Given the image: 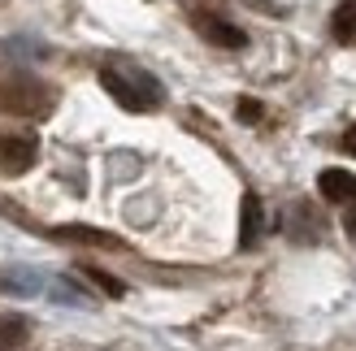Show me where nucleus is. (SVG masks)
Wrapping results in <instances>:
<instances>
[{
    "label": "nucleus",
    "mask_w": 356,
    "mask_h": 351,
    "mask_svg": "<svg viewBox=\"0 0 356 351\" xmlns=\"http://www.w3.org/2000/svg\"><path fill=\"white\" fill-rule=\"evenodd\" d=\"M100 87L131 113H148V109L161 104V83L139 65H104L100 69Z\"/></svg>",
    "instance_id": "nucleus-1"
},
{
    "label": "nucleus",
    "mask_w": 356,
    "mask_h": 351,
    "mask_svg": "<svg viewBox=\"0 0 356 351\" xmlns=\"http://www.w3.org/2000/svg\"><path fill=\"white\" fill-rule=\"evenodd\" d=\"M48 104H52V92L44 83H35V78H13V83L0 87V109L5 113L40 117V113H48Z\"/></svg>",
    "instance_id": "nucleus-2"
},
{
    "label": "nucleus",
    "mask_w": 356,
    "mask_h": 351,
    "mask_svg": "<svg viewBox=\"0 0 356 351\" xmlns=\"http://www.w3.org/2000/svg\"><path fill=\"white\" fill-rule=\"evenodd\" d=\"M35 156H40V144H35V135H5L0 139V173H26L35 165Z\"/></svg>",
    "instance_id": "nucleus-3"
},
{
    "label": "nucleus",
    "mask_w": 356,
    "mask_h": 351,
    "mask_svg": "<svg viewBox=\"0 0 356 351\" xmlns=\"http://www.w3.org/2000/svg\"><path fill=\"white\" fill-rule=\"evenodd\" d=\"M317 191H322L330 204H356V173L322 169V173H317Z\"/></svg>",
    "instance_id": "nucleus-4"
},
{
    "label": "nucleus",
    "mask_w": 356,
    "mask_h": 351,
    "mask_svg": "<svg viewBox=\"0 0 356 351\" xmlns=\"http://www.w3.org/2000/svg\"><path fill=\"white\" fill-rule=\"evenodd\" d=\"M261 196H252V191H243V200H239V248L243 252H252L257 248V239H261Z\"/></svg>",
    "instance_id": "nucleus-5"
},
{
    "label": "nucleus",
    "mask_w": 356,
    "mask_h": 351,
    "mask_svg": "<svg viewBox=\"0 0 356 351\" xmlns=\"http://www.w3.org/2000/svg\"><path fill=\"white\" fill-rule=\"evenodd\" d=\"M195 31H200L209 44H218V48H243V44H248V35H243L239 26L222 22V17H209V13L195 17Z\"/></svg>",
    "instance_id": "nucleus-6"
},
{
    "label": "nucleus",
    "mask_w": 356,
    "mask_h": 351,
    "mask_svg": "<svg viewBox=\"0 0 356 351\" xmlns=\"http://www.w3.org/2000/svg\"><path fill=\"white\" fill-rule=\"evenodd\" d=\"M52 234L65 239V243H87V248H113V252L127 248L118 234H104V230H96V225H57Z\"/></svg>",
    "instance_id": "nucleus-7"
},
{
    "label": "nucleus",
    "mask_w": 356,
    "mask_h": 351,
    "mask_svg": "<svg viewBox=\"0 0 356 351\" xmlns=\"http://www.w3.org/2000/svg\"><path fill=\"white\" fill-rule=\"evenodd\" d=\"M330 31H334V40H339V44H356V0H343V5L334 9Z\"/></svg>",
    "instance_id": "nucleus-8"
},
{
    "label": "nucleus",
    "mask_w": 356,
    "mask_h": 351,
    "mask_svg": "<svg viewBox=\"0 0 356 351\" xmlns=\"http://www.w3.org/2000/svg\"><path fill=\"white\" fill-rule=\"evenodd\" d=\"M26 321L22 317H0V351H22L26 347Z\"/></svg>",
    "instance_id": "nucleus-9"
},
{
    "label": "nucleus",
    "mask_w": 356,
    "mask_h": 351,
    "mask_svg": "<svg viewBox=\"0 0 356 351\" xmlns=\"http://www.w3.org/2000/svg\"><path fill=\"white\" fill-rule=\"evenodd\" d=\"M87 282H96V286H100L104 295H109V300H122V295H127V286H122L113 273H104V269H96V265L87 269Z\"/></svg>",
    "instance_id": "nucleus-10"
},
{
    "label": "nucleus",
    "mask_w": 356,
    "mask_h": 351,
    "mask_svg": "<svg viewBox=\"0 0 356 351\" xmlns=\"http://www.w3.org/2000/svg\"><path fill=\"white\" fill-rule=\"evenodd\" d=\"M235 113H239V121H248V126H257V121L265 117V104H261V100H252V96H243V100L235 104Z\"/></svg>",
    "instance_id": "nucleus-11"
},
{
    "label": "nucleus",
    "mask_w": 356,
    "mask_h": 351,
    "mask_svg": "<svg viewBox=\"0 0 356 351\" xmlns=\"http://www.w3.org/2000/svg\"><path fill=\"white\" fill-rule=\"evenodd\" d=\"M343 230L356 239V204H348V217H343Z\"/></svg>",
    "instance_id": "nucleus-12"
},
{
    "label": "nucleus",
    "mask_w": 356,
    "mask_h": 351,
    "mask_svg": "<svg viewBox=\"0 0 356 351\" xmlns=\"http://www.w3.org/2000/svg\"><path fill=\"white\" fill-rule=\"evenodd\" d=\"M343 148L356 156V126H348V135H343Z\"/></svg>",
    "instance_id": "nucleus-13"
}]
</instances>
